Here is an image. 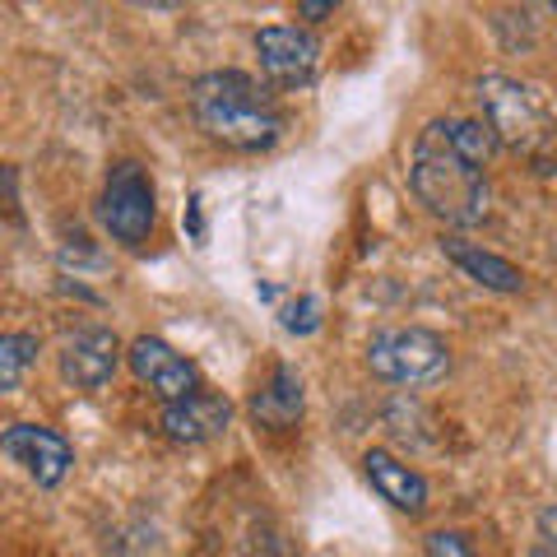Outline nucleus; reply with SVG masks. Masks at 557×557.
<instances>
[{
    "mask_svg": "<svg viewBox=\"0 0 557 557\" xmlns=\"http://www.w3.org/2000/svg\"><path fill=\"white\" fill-rule=\"evenodd\" d=\"M409 182H413L418 205H423L432 219L456 223V228H474V223H483L487 205H493L487 172L474 168L456 145H450L446 121H428V126L418 131Z\"/></svg>",
    "mask_w": 557,
    "mask_h": 557,
    "instance_id": "1",
    "label": "nucleus"
},
{
    "mask_svg": "<svg viewBox=\"0 0 557 557\" xmlns=\"http://www.w3.org/2000/svg\"><path fill=\"white\" fill-rule=\"evenodd\" d=\"M190 112H196L200 131L209 139L242 153L270 149L278 131H284L274 98L251 75H242V70H209V75H200L190 84Z\"/></svg>",
    "mask_w": 557,
    "mask_h": 557,
    "instance_id": "2",
    "label": "nucleus"
},
{
    "mask_svg": "<svg viewBox=\"0 0 557 557\" xmlns=\"http://www.w3.org/2000/svg\"><path fill=\"white\" fill-rule=\"evenodd\" d=\"M368 368L395 386H432L450 368V348L432 330H376L368 344Z\"/></svg>",
    "mask_w": 557,
    "mask_h": 557,
    "instance_id": "3",
    "label": "nucleus"
},
{
    "mask_svg": "<svg viewBox=\"0 0 557 557\" xmlns=\"http://www.w3.org/2000/svg\"><path fill=\"white\" fill-rule=\"evenodd\" d=\"M98 219L121 247H145L153 223H159V196H153L149 168H139L135 159L116 163L108 172V186H102Z\"/></svg>",
    "mask_w": 557,
    "mask_h": 557,
    "instance_id": "4",
    "label": "nucleus"
},
{
    "mask_svg": "<svg viewBox=\"0 0 557 557\" xmlns=\"http://www.w3.org/2000/svg\"><path fill=\"white\" fill-rule=\"evenodd\" d=\"M479 102H483V121L493 126V135L511 149H534L544 135V108H539L534 89L516 84L507 75H483L479 79Z\"/></svg>",
    "mask_w": 557,
    "mask_h": 557,
    "instance_id": "5",
    "label": "nucleus"
},
{
    "mask_svg": "<svg viewBox=\"0 0 557 557\" xmlns=\"http://www.w3.org/2000/svg\"><path fill=\"white\" fill-rule=\"evenodd\" d=\"M256 57L265 79H274L278 89H307L317 79L321 65V42L311 38L307 28H260L256 33Z\"/></svg>",
    "mask_w": 557,
    "mask_h": 557,
    "instance_id": "6",
    "label": "nucleus"
},
{
    "mask_svg": "<svg viewBox=\"0 0 557 557\" xmlns=\"http://www.w3.org/2000/svg\"><path fill=\"white\" fill-rule=\"evenodd\" d=\"M0 450L14 465H24V474L38 487H57L70 474V465H75V450H70L61 432L38 428V423H10L0 432Z\"/></svg>",
    "mask_w": 557,
    "mask_h": 557,
    "instance_id": "7",
    "label": "nucleus"
},
{
    "mask_svg": "<svg viewBox=\"0 0 557 557\" xmlns=\"http://www.w3.org/2000/svg\"><path fill=\"white\" fill-rule=\"evenodd\" d=\"M131 368L135 376L145 381L149 391H159L168 405H177V399H190V395H200V372H196V362H186L177 348L163 344V339H153V335H139L131 344Z\"/></svg>",
    "mask_w": 557,
    "mask_h": 557,
    "instance_id": "8",
    "label": "nucleus"
},
{
    "mask_svg": "<svg viewBox=\"0 0 557 557\" xmlns=\"http://www.w3.org/2000/svg\"><path fill=\"white\" fill-rule=\"evenodd\" d=\"M121 368V339L112 335V330H79L75 339H65L61 348V376L70 381L75 391H98L108 386V381L116 376Z\"/></svg>",
    "mask_w": 557,
    "mask_h": 557,
    "instance_id": "9",
    "label": "nucleus"
},
{
    "mask_svg": "<svg viewBox=\"0 0 557 557\" xmlns=\"http://www.w3.org/2000/svg\"><path fill=\"white\" fill-rule=\"evenodd\" d=\"M163 432L172 442H182V446H200V442H214L228 432L233 423V405L223 395H190V399H177V405H168L163 409Z\"/></svg>",
    "mask_w": 557,
    "mask_h": 557,
    "instance_id": "10",
    "label": "nucleus"
},
{
    "mask_svg": "<svg viewBox=\"0 0 557 557\" xmlns=\"http://www.w3.org/2000/svg\"><path fill=\"white\" fill-rule=\"evenodd\" d=\"M362 474H368V483L391 502L395 511H409V516L428 511V483H423V474L409 469L405 460H395L391 450H368V456H362Z\"/></svg>",
    "mask_w": 557,
    "mask_h": 557,
    "instance_id": "11",
    "label": "nucleus"
},
{
    "mask_svg": "<svg viewBox=\"0 0 557 557\" xmlns=\"http://www.w3.org/2000/svg\"><path fill=\"white\" fill-rule=\"evenodd\" d=\"M251 418L260 428H274V432H284L302 418V376L293 372L288 362H278L265 386L251 395Z\"/></svg>",
    "mask_w": 557,
    "mask_h": 557,
    "instance_id": "12",
    "label": "nucleus"
},
{
    "mask_svg": "<svg viewBox=\"0 0 557 557\" xmlns=\"http://www.w3.org/2000/svg\"><path fill=\"white\" fill-rule=\"evenodd\" d=\"M442 251H446L450 265L465 270L469 278H474V284L493 288V293H520V288H525V274H520L511 260H502V256H493V251H483V247H474V242L446 237V242H442Z\"/></svg>",
    "mask_w": 557,
    "mask_h": 557,
    "instance_id": "13",
    "label": "nucleus"
},
{
    "mask_svg": "<svg viewBox=\"0 0 557 557\" xmlns=\"http://www.w3.org/2000/svg\"><path fill=\"white\" fill-rule=\"evenodd\" d=\"M38 358V335H5L0 339V391H20L24 368Z\"/></svg>",
    "mask_w": 557,
    "mask_h": 557,
    "instance_id": "14",
    "label": "nucleus"
},
{
    "mask_svg": "<svg viewBox=\"0 0 557 557\" xmlns=\"http://www.w3.org/2000/svg\"><path fill=\"white\" fill-rule=\"evenodd\" d=\"M321 325V298H298V302H288L284 307V330L288 335H311V330Z\"/></svg>",
    "mask_w": 557,
    "mask_h": 557,
    "instance_id": "15",
    "label": "nucleus"
},
{
    "mask_svg": "<svg viewBox=\"0 0 557 557\" xmlns=\"http://www.w3.org/2000/svg\"><path fill=\"white\" fill-rule=\"evenodd\" d=\"M428 557H474L469 553V544L460 534H450V530H437V534H428Z\"/></svg>",
    "mask_w": 557,
    "mask_h": 557,
    "instance_id": "16",
    "label": "nucleus"
},
{
    "mask_svg": "<svg viewBox=\"0 0 557 557\" xmlns=\"http://www.w3.org/2000/svg\"><path fill=\"white\" fill-rule=\"evenodd\" d=\"M539 548H544L548 557H557V502L539 511Z\"/></svg>",
    "mask_w": 557,
    "mask_h": 557,
    "instance_id": "17",
    "label": "nucleus"
},
{
    "mask_svg": "<svg viewBox=\"0 0 557 557\" xmlns=\"http://www.w3.org/2000/svg\"><path fill=\"white\" fill-rule=\"evenodd\" d=\"M298 14H302V20H311V24H321V20H330V14H335V0H302Z\"/></svg>",
    "mask_w": 557,
    "mask_h": 557,
    "instance_id": "18",
    "label": "nucleus"
},
{
    "mask_svg": "<svg viewBox=\"0 0 557 557\" xmlns=\"http://www.w3.org/2000/svg\"><path fill=\"white\" fill-rule=\"evenodd\" d=\"M190 233L200 237V200H190Z\"/></svg>",
    "mask_w": 557,
    "mask_h": 557,
    "instance_id": "19",
    "label": "nucleus"
}]
</instances>
